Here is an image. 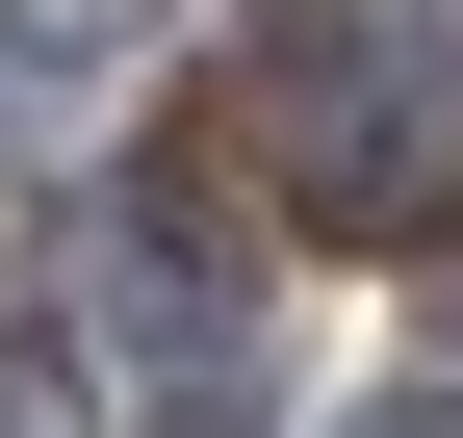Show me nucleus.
Wrapping results in <instances>:
<instances>
[{"mask_svg":"<svg viewBox=\"0 0 463 438\" xmlns=\"http://www.w3.org/2000/svg\"><path fill=\"white\" fill-rule=\"evenodd\" d=\"M232 155H258V206H309V233H463V52L438 26H361V0H309V26L232 52Z\"/></svg>","mask_w":463,"mask_h":438,"instance_id":"1","label":"nucleus"},{"mask_svg":"<svg viewBox=\"0 0 463 438\" xmlns=\"http://www.w3.org/2000/svg\"><path fill=\"white\" fill-rule=\"evenodd\" d=\"M155 0H0V52H52V78H78V52H129Z\"/></svg>","mask_w":463,"mask_h":438,"instance_id":"2","label":"nucleus"},{"mask_svg":"<svg viewBox=\"0 0 463 438\" xmlns=\"http://www.w3.org/2000/svg\"><path fill=\"white\" fill-rule=\"evenodd\" d=\"M0 438H78V413H52V361H0Z\"/></svg>","mask_w":463,"mask_h":438,"instance_id":"3","label":"nucleus"},{"mask_svg":"<svg viewBox=\"0 0 463 438\" xmlns=\"http://www.w3.org/2000/svg\"><path fill=\"white\" fill-rule=\"evenodd\" d=\"M361 438H463V387H412V413H361Z\"/></svg>","mask_w":463,"mask_h":438,"instance_id":"4","label":"nucleus"}]
</instances>
